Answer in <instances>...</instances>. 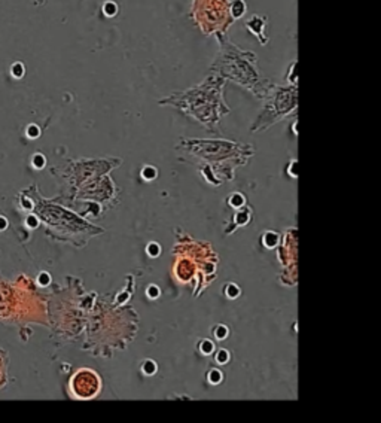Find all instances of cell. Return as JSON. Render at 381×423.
<instances>
[{
    "instance_id": "22",
    "label": "cell",
    "mask_w": 381,
    "mask_h": 423,
    "mask_svg": "<svg viewBox=\"0 0 381 423\" xmlns=\"http://www.w3.org/2000/svg\"><path fill=\"white\" fill-rule=\"evenodd\" d=\"M38 282H39V285H42V286H47L48 283L51 282V277H49V274H48V273H41V276H39Z\"/></svg>"
},
{
    "instance_id": "6",
    "label": "cell",
    "mask_w": 381,
    "mask_h": 423,
    "mask_svg": "<svg viewBox=\"0 0 381 423\" xmlns=\"http://www.w3.org/2000/svg\"><path fill=\"white\" fill-rule=\"evenodd\" d=\"M101 11H103V15H104V17H107V18H113V17H116V15H118V12H119V6H118V3H116V2L107 0L106 3H103Z\"/></svg>"
},
{
    "instance_id": "2",
    "label": "cell",
    "mask_w": 381,
    "mask_h": 423,
    "mask_svg": "<svg viewBox=\"0 0 381 423\" xmlns=\"http://www.w3.org/2000/svg\"><path fill=\"white\" fill-rule=\"evenodd\" d=\"M222 87H224V79L215 73H209L206 81L198 87L188 90L182 94L173 95L171 98L164 100L162 103H173L176 106H180L189 110L201 122L209 124L216 121L215 118L218 112H225L221 97Z\"/></svg>"
},
{
    "instance_id": "8",
    "label": "cell",
    "mask_w": 381,
    "mask_h": 423,
    "mask_svg": "<svg viewBox=\"0 0 381 423\" xmlns=\"http://www.w3.org/2000/svg\"><path fill=\"white\" fill-rule=\"evenodd\" d=\"M156 175H158V172H156V169L152 167V166H146L142 170V178L144 181H152V179L156 178Z\"/></svg>"
},
{
    "instance_id": "18",
    "label": "cell",
    "mask_w": 381,
    "mask_h": 423,
    "mask_svg": "<svg viewBox=\"0 0 381 423\" xmlns=\"http://www.w3.org/2000/svg\"><path fill=\"white\" fill-rule=\"evenodd\" d=\"M215 335H216L219 340L227 338V337H228V328H227V327H224V325L216 327V329H215Z\"/></svg>"
},
{
    "instance_id": "7",
    "label": "cell",
    "mask_w": 381,
    "mask_h": 423,
    "mask_svg": "<svg viewBox=\"0 0 381 423\" xmlns=\"http://www.w3.org/2000/svg\"><path fill=\"white\" fill-rule=\"evenodd\" d=\"M24 72H26V67H24V64H23L21 61H15V63L12 64V67H11V73H12V76L17 78V79L23 78V76H24Z\"/></svg>"
},
{
    "instance_id": "14",
    "label": "cell",
    "mask_w": 381,
    "mask_h": 423,
    "mask_svg": "<svg viewBox=\"0 0 381 423\" xmlns=\"http://www.w3.org/2000/svg\"><path fill=\"white\" fill-rule=\"evenodd\" d=\"M295 67H296V61H293L289 67V75H287V81L292 85H296V73H295Z\"/></svg>"
},
{
    "instance_id": "17",
    "label": "cell",
    "mask_w": 381,
    "mask_h": 423,
    "mask_svg": "<svg viewBox=\"0 0 381 423\" xmlns=\"http://www.w3.org/2000/svg\"><path fill=\"white\" fill-rule=\"evenodd\" d=\"M147 253H149L152 258L158 256V255L161 253V247H159V244H156V243H150V244L147 246Z\"/></svg>"
},
{
    "instance_id": "16",
    "label": "cell",
    "mask_w": 381,
    "mask_h": 423,
    "mask_svg": "<svg viewBox=\"0 0 381 423\" xmlns=\"http://www.w3.org/2000/svg\"><path fill=\"white\" fill-rule=\"evenodd\" d=\"M33 166L36 167V169H44V166H45V157L42 155V154H36L35 157H33Z\"/></svg>"
},
{
    "instance_id": "10",
    "label": "cell",
    "mask_w": 381,
    "mask_h": 423,
    "mask_svg": "<svg viewBox=\"0 0 381 423\" xmlns=\"http://www.w3.org/2000/svg\"><path fill=\"white\" fill-rule=\"evenodd\" d=\"M277 234H274V233H268V234H265V237H264V244L267 246V247H274L276 244H277Z\"/></svg>"
},
{
    "instance_id": "21",
    "label": "cell",
    "mask_w": 381,
    "mask_h": 423,
    "mask_svg": "<svg viewBox=\"0 0 381 423\" xmlns=\"http://www.w3.org/2000/svg\"><path fill=\"white\" fill-rule=\"evenodd\" d=\"M230 203H231L234 207H238V206H241V204L244 203V198H243V195H240V194H234V195L231 197Z\"/></svg>"
},
{
    "instance_id": "13",
    "label": "cell",
    "mask_w": 381,
    "mask_h": 423,
    "mask_svg": "<svg viewBox=\"0 0 381 423\" xmlns=\"http://www.w3.org/2000/svg\"><path fill=\"white\" fill-rule=\"evenodd\" d=\"M225 294H227V297H228V298H236V297L240 295V288L231 283V285H228V286H227Z\"/></svg>"
},
{
    "instance_id": "15",
    "label": "cell",
    "mask_w": 381,
    "mask_h": 423,
    "mask_svg": "<svg viewBox=\"0 0 381 423\" xmlns=\"http://www.w3.org/2000/svg\"><path fill=\"white\" fill-rule=\"evenodd\" d=\"M39 134H41V130H39L38 125L32 124V125L27 127V136H29L30 139H36V137H39Z\"/></svg>"
},
{
    "instance_id": "4",
    "label": "cell",
    "mask_w": 381,
    "mask_h": 423,
    "mask_svg": "<svg viewBox=\"0 0 381 423\" xmlns=\"http://www.w3.org/2000/svg\"><path fill=\"white\" fill-rule=\"evenodd\" d=\"M267 23H268V18L265 15H259V14H252L246 21H244V29L258 39V42L265 47L270 39L267 36Z\"/></svg>"
},
{
    "instance_id": "24",
    "label": "cell",
    "mask_w": 381,
    "mask_h": 423,
    "mask_svg": "<svg viewBox=\"0 0 381 423\" xmlns=\"http://www.w3.org/2000/svg\"><path fill=\"white\" fill-rule=\"evenodd\" d=\"M6 227H8V221L0 216V230H5Z\"/></svg>"
},
{
    "instance_id": "9",
    "label": "cell",
    "mask_w": 381,
    "mask_h": 423,
    "mask_svg": "<svg viewBox=\"0 0 381 423\" xmlns=\"http://www.w3.org/2000/svg\"><path fill=\"white\" fill-rule=\"evenodd\" d=\"M142 370L144 374L152 376V374H155V373H156V364H155L153 361H146V362L142 365Z\"/></svg>"
},
{
    "instance_id": "23",
    "label": "cell",
    "mask_w": 381,
    "mask_h": 423,
    "mask_svg": "<svg viewBox=\"0 0 381 423\" xmlns=\"http://www.w3.org/2000/svg\"><path fill=\"white\" fill-rule=\"evenodd\" d=\"M27 225H29L30 228H36V227L39 225L38 218H36V216H33V215H30V216L27 218Z\"/></svg>"
},
{
    "instance_id": "19",
    "label": "cell",
    "mask_w": 381,
    "mask_h": 423,
    "mask_svg": "<svg viewBox=\"0 0 381 423\" xmlns=\"http://www.w3.org/2000/svg\"><path fill=\"white\" fill-rule=\"evenodd\" d=\"M216 359H218V362L219 364H227L228 361H230V353L227 352V350H219L218 352V355H216Z\"/></svg>"
},
{
    "instance_id": "5",
    "label": "cell",
    "mask_w": 381,
    "mask_h": 423,
    "mask_svg": "<svg viewBox=\"0 0 381 423\" xmlns=\"http://www.w3.org/2000/svg\"><path fill=\"white\" fill-rule=\"evenodd\" d=\"M247 12V5L244 0H230V14L234 21L243 18Z\"/></svg>"
},
{
    "instance_id": "3",
    "label": "cell",
    "mask_w": 381,
    "mask_h": 423,
    "mask_svg": "<svg viewBox=\"0 0 381 423\" xmlns=\"http://www.w3.org/2000/svg\"><path fill=\"white\" fill-rule=\"evenodd\" d=\"M189 18L204 36L216 39L227 36L234 20L230 14V0H190Z\"/></svg>"
},
{
    "instance_id": "1",
    "label": "cell",
    "mask_w": 381,
    "mask_h": 423,
    "mask_svg": "<svg viewBox=\"0 0 381 423\" xmlns=\"http://www.w3.org/2000/svg\"><path fill=\"white\" fill-rule=\"evenodd\" d=\"M219 44V52L213 58L210 73L221 76L222 79L234 81L240 85L249 88L255 94H262L268 90L264 84L258 67V55L253 51H246L236 45L228 35L216 39Z\"/></svg>"
},
{
    "instance_id": "12",
    "label": "cell",
    "mask_w": 381,
    "mask_h": 423,
    "mask_svg": "<svg viewBox=\"0 0 381 423\" xmlns=\"http://www.w3.org/2000/svg\"><path fill=\"white\" fill-rule=\"evenodd\" d=\"M221 380H222V373L219 370H212L209 373V381L212 384H218V383H221Z\"/></svg>"
},
{
    "instance_id": "20",
    "label": "cell",
    "mask_w": 381,
    "mask_h": 423,
    "mask_svg": "<svg viewBox=\"0 0 381 423\" xmlns=\"http://www.w3.org/2000/svg\"><path fill=\"white\" fill-rule=\"evenodd\" d=\"M147 297L149 298H152V300H155V298H158L159 297V289L156 288V286H153V285H150L149 288H147Z\"/></svg>"
},
{
    "instance_id": "11",
    "label": "cell",
    "mask_w": 381,
    "mask_h": 423,
    "mask_svg": "<svg viewBox=\"0 0 381 423\" xmlns=\"http://www.w3.org/2000/svg\"><path fill=\"white\" fill-rule=\"evenodd\" d=\"M200 349H201V352H203L204 355H210V353L215 350V344H213L210 340H204V341L201 343Z\"/></svg>"
}]
</instances>
